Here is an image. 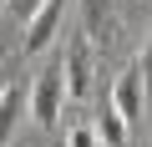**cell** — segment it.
Masks as SVG:
<instances>
[{"label":"cell","instance_id":"1","mask_svg":"<svg viewBox=\"0 0 152 147\" xmlns=\"http://www.w3.org/2000/svg\"><path fill=\"white\" fill-rule=\"evenodd\" d=\"M26 107H31V117L36 122H61V107H66V86H61V71H46V76H36L31 81V91H26Z\"/></svg>","mask_w":152,"mask_h":147},{"label":"cell","instance_id":"2","mask_svg":"<svg viewBox=\"0 0 152 147\" xmlns=\"http://www.w3.org/2000/svg\"><path fill=\"white\" fill-rule=\"evenodd\" d=\"M61 20H66V0H46V5L26 20V41H20V51H26V56H41V51L56 41Z\"/></svg>","mask_w":152,"mask_h":147},{"label":"cell","instance_id":"3","mask_svg":"<svg viewBox=\"0 0 152 147\" xmlns=\"http://www.w3.org/2000/svg\"><path fill=\"white\" fill-rule=\"evenodd\" d=\"M142 107H147V91H142V76H137V66H127L122 76L112 81V112L132 127L137 117H142Z\"/></svg>","mask_w":152,"mask_h":147},{"label":"cell","instance_id":"4","mask_svg":"<svg viewBox=\"0 0 152 147\" xmlns=\"http://www.w3.org/2000/svg\"><path fill=\"white\" fill-rule=\"evenodd\" d=\"M61 86H66V97H76V102L91 97V51H86V41H76V46L66 51V61H61Z\"/></svg>","mask_w":152,"mask_h":147},{"label":"cell","instance_id":"5","mask_svg":"<svg viewBox=\"0 0 152 147\" xmlns=\"http://www.w3.org/2000/svg\"><path fill=\"white\" fill-rule=\"evenodd\" d=\"M117 0H81V41H112Z\"/></svg>","mask_w":152,"mask_h":147},{"label":"cell","instance_id":"6","mask_svg":"<svg viewBox=\"0 0 152 147\" xmlns=\"http://www.w3.org/2000/svg\"><path fill=\"white\" fill-rule=\"evenodd\" d=\"M20 112H26V86H5V91H0V147L15 137Z\"/></svg>","mask_w":152,"mask_h":147},{"label":"cell","instance_id":"7","mask_svg":"<svg viewBox=\"0 0 152 147\" xmlns=\"http://www.w3.org/2000/svg\"><path fill=\"white\" fill-rule=\"evenodd\" d=\"M91 132H96V142H102V147H127V122H122L112 107L91 122Z\"/></svg>","mask_w":152,"mask_h":147},{"label":"cell","instance_id":"8","mask_svg":"<svg viewBox=\"0 0 152 147\" xmlns=\"http://www.w3.org/2000/svg\"><path fill=\"white\" fill-rule=\"evenodd\" d=\"M66 147H102V142H96L91 122H81V127H71V132H66Z\"/></svg>","mask_w":152,"mask_h":147},{"label":"cell","instance_id":"9","mask_svg":"<svg viewBox=\"0 0 152 147\" xmlns=\"http://www.w3.org/2000/svg\"><path fill=\"white\" fill-rule=\"evenodd\" d=\"M137 76H142V91L152 97V36H147V46H142V61H137Z\"/></svg>","mask_w":152,"mask_h":147},{"label":"cell","instance_id":"10","mask_svg":"<svg viewBox=\"0 0 152 147\" xmlns=\"http://www.w3.org/2000/svg\"><path fill=\"white\" fill-rule=\"evenodd\" d=\"M41 5H46V0H10V5H5V10H10L15 20H31V15L41 10Z\"/></svg>","mask_w":152,"mask_h":147},{"label":"cell","instance_id":"11","mask_svg":"<svg viewBox=\"0 0 152 147\" xmlns=\"http://www.w3.org/2000/svg\"><path fill=\"white\" fill-rule=\"evenodd\" d=\"M0 91H5V81H0Z\"/></svg>","mask_w":152,"mask_h":147}]
</instances>
